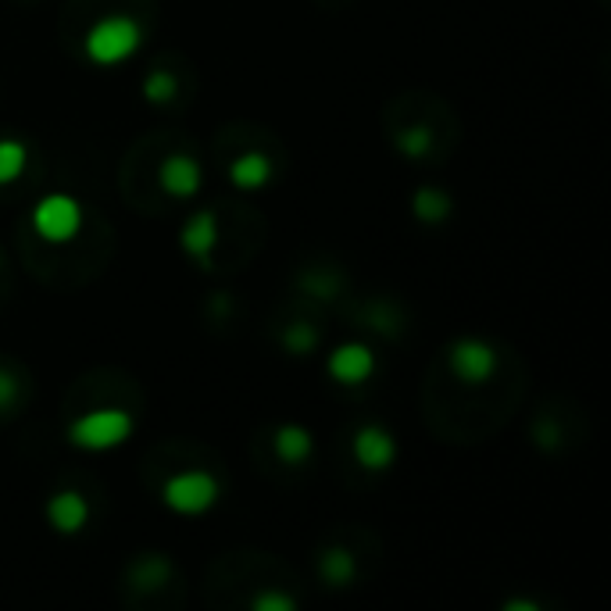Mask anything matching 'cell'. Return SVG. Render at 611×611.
<instances>
[{
	"instance_id": "1",
	"label": "cell",
	"mask_w": 611,
	"mask_h": 611,
	"mask_svg": "<svg viewBox=\"0 0 611 611\" xmlns=\"http://www.w3.org/2000/svg\"><path fill=\"white\" fill-rule=\"evenodd\" d=\"M144 43V29L136 26L132 19H126V14H115V19H100L87 29V40H82V47H87V58L93 65H118L132 58L136 50H140Z\"/></svg>"
},
{
	"instance_id": "2",
	"label": "cell",
	"mask_w": 611,
	"mask_h": 611,
	"mask_svg": "<svg viewBox=\"0 0 611 611\" xmlns=\"http://www.w3.org/2000/svg\"><path fill=\"white\" fill-rule=\"evenodd\" d=\"M132 436V418L122 407H97L68 426V440L79 451H115Z\"/></svg>"
},
{
	"instance_id": "3",
	"label": "cell",
	"mask_w": 611,
	"mask_h": 611,
	"mask_svg": "<svg viewBox=\"0 0 611 611\" xmlns=\"http://www.w3.org/2000/svg\"><path fill=\"white\" fill-rule=\"evenodd\" d=\"M161 497L176 515H204L218 501V480L211 472H179L165 483Z\"/></svg>"
},
{
	"instance_id": "4",
	"label": "cell",
	"mask_w": 611,
	"mask_h": 611,
	"mask_svg": "<svg viewBox=\"0 0 611 611\" xmlns=\"http://www.w3.org/2000/svg\"><path fill=\"white\" fill-rule=\"evenodd\" d=\"M82 226V208L76 197L68 194H47L37 211H32V229H37L47 244H68Z\"/></svg>"
},
{
	"instance_id": "5",
	"label": "cell",
	"mask_w": 611,
	"mask_h": 611,
	"mask_svg": "<svg viewBox=\"0 0 611 611\" xmlns=\"http://www.w3.org/2000/svg\"><path fill=\"white\" fill-rule=\"evenodd\" d=\"M447 362H451V372L462 383H486L497 368V354L490 344H483V339L465 336L451 347Z\"/></svg>"
},
{
	"instance_id": "6",
	"label": "cell",
	"mask_w": 611,
	"mask_h": 611,
	"mask_svg": "<svg viewBox=\"0 0 611 611\" xmlns=\"http://www.w3.org/2000/svg\"><path fill=\"white\" fill-rule=\"evenodd\" d=\"M354 457L368 472H386L397 457V440L383 426H362L354 433Z\"/></svg>"
},
{
	"instance_id": "7",
	"label": "cell",
	"mask_w": 611,
	"mask_h": 611,
	"mask_svg": "<svg viewBox=\"0 0 611 611\" xmlns=\"http://www.w3.org/2000/svg\"><path fill=\"white\" fill-rule=\"evenodd\" d=\"M372 372H376V354L365 344H339L329 354V376L339 386H358L372 376Z\"/></svg>"
},
{
	"instance_id": "8",
	"label": "cell",
	"mask_w": 611,
	"mask_h": 611,
	"mask_svg": "<svg viewBox=\"0 0 611 611\" xmlns=\"http://www.w3.org/2000/svg\"><path fill=\"white\" fill-rule=\"evenodd\" d=\"M158 183H161V190L168 197H194L200 190V183H204V173H200V165L190 158V155H173V158H165L161 168H158Z\"/></svg>"
},
{
	"instance_id": "9",
	"label": "cell",
	"mask_w": 611,
	"mask_h": 611,
	"mask_svg": "<svg viewBox=\"0 0 611 611\" xmlns=\"http://www.w3.org/2000/svg\"><path fill=\"white\" fill-rule=\"evenodd\" d=\"M47 519L58 533L72 536L90 522V504L79 490H58V494L47 501Z\"/></svg>"
},
{
	"instance_id": "10",
	"label": "cell",
	"mask_w": 611,
	"mask_h": 611,
	"mask_svg": "<svg viewBox=\"0 0 611 611\" xmlns=\"http://www.w3.org/2000/svg\"><path fill=\"white\" fill-rule=\"evenodd\" d=\"M179 240H183V250L190 254V258H197V262L211 258V250L218 247V218L211 211H197L190 223L183 226Z\"/></svg>"
},
{
	"instance_id": "11",
	"label": "cell",
	"mask_w": 611,
	"mask_h": 611,
	"mask_svg": "<svg viewBox=\"0 0 611 611\" xmlns=\"http://www.w3.org/2000/svg\"><path fill=\"white\" fill-rule=\"evenodd\" d=\"M229 179L236 190H262V186L272 179V161L262 155V150H247L233 165H229Z\"/></svg>"
},
{
	"instance_id": "12",
	"label": "cell",
	"mask_w": 611,
	"mask_h": 611,
	"mask_svg": "<svg viewBox=\"0 0 611 611\" xmlns=\"http://www.w3.org/2000/svg\"><path fill=\"white\" fill-rule=\"evenodd\" d=\"M276 454L283 457V462H290V465H300L304 457L312 454V447H315V440H312V433L304 430V426H297V422H290V426H279V433H276Z\"/></svg>"
},
{
	"instance_id": "13",
	"label": "cell",
	"mask_w": 611,
	"mask_h": 611,
	"mask_svg": "<svg viewBox=\"0 0 611 611\" xmlns=\"http://www.w3.org/2000/svg\"><path fill=\"white\" fill-rule=\"evenodd\" d=\"M412 211L418 223H444V218L451 215V197L433 190V186H426V190H418L415 200H412Z\"/></svg>"
},
{
	"instance_id": "14",
	"label": "cell",
	"mask_w": 611,
	"mask_h": 611,
	"mask_svg": "<svg viewBox=\"0 0 611 611\" xmlns=\"http://www.w3.org/2000/svg\"><path fill=\"white\" fill-rule=\"evenodd\" d=\"M29 165V150L22 140H0V186L14 183Z\"/></svg>"
},
{
	"instance_id": "15",
	"label": "cell",
	"mask_w": 611,
	"mask_h": 611,
	"mask_svg": "<svg viewBox=\"0 0 611 611\" xmlns=\"http://www.w3.org/2000/svg\"><path fill=\"white\" fill-rule=\"evenodd\" d=\"M322 572H326V580L333 587H344L354 575V558L344 548H333V551L322 554Z\"/></svg>"
},
{
	"instance_id": "16",
	"label": "cell",
	"mask_w": 611,
	"mask_h": 611,
	"mask_svg": "<svg viewBox=\"0 0 611 611\" xmlns=\"http://www.w3.org/2000/svg\"><path fill=\"white\" fill-rule=\"evenodd\" d=\"M176 93H179V79L173 72H150L144 79V97L150 105H168Z\"/></svg>"
},
{
	"instance_id": "17",
	"label": "cell",
	"mask_w": 611,
	"mask_h": 611,
	"mask_svg": "<svg viewBox=\"0 0 611 611\" xmlns=\"http://www.w3.org/2000/svg\"><path fill=\"white\" fill-rule=\"evenodd\" d=\"M397 147H401V155H407V158H426L430 147H433V132L426 126H412V129H404L397 136Z\"/></svg>"
},
{
	"instance_id": "18",
	"label": "cell",
	"mask_w": 611,
	"mask_h": 611,
	"mask_svg": "<svg viewBox=\"0 0 611 611\" xmlns=\"http://www.w3.org/2000/svg\"><path fill=\"white\" fill-rule=\"evenodd\" d=\"M315 329L312 326H290L286 329V336H283V344L290 347V351H297V354H308L312 347H315Z\"/></svg>"
},
{
	"instance_id": "19",
	"label": "cell",
	"mask_w": 611,
	"mask_h": 611,
	"mask_svg": "<svg viewBox=\"0 0 611 611\" xmlns=\"http://www.w3.org/2000/svg\"><path fill=\"white\" fill-rule=\"evenodd\" d=\"M254 608L258 611H294V601L279 598V593H262V598H254Z\"/></svg>"
},
{
	"instance_id": "20",
	"label": "cell",
	"mask_w": 611,
	"mask_h": 611,
	"mask_svg": "<svg viewBox=\"0 0 611 611\" xmlns=\"http://www.w3.org/2000/svg\"><path fill=\"white\" fill-rule=\"evenodd\" d=\"M14 394H19V383H14L11 372L0 368V407L11 404V401H14Z\"/></svg>"
}]
</instances>
